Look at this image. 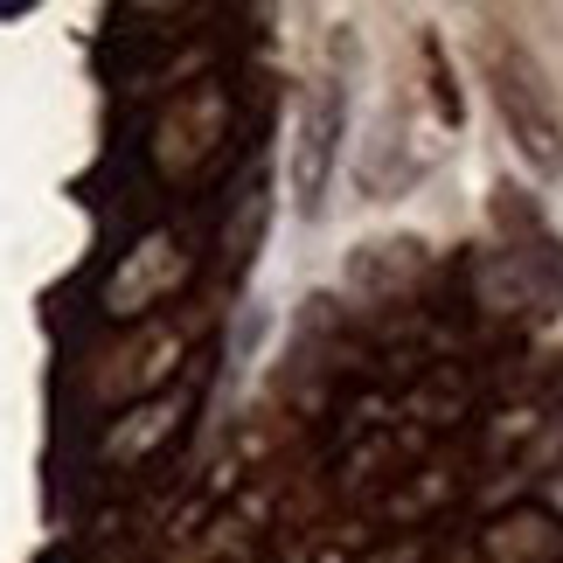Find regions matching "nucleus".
Listing matches in <instances>:
<instances>
[{
    "mask_svg": "<svg viewBox=\"0 0 563 563\" xmlns=\"http://www.w3.org/2000/svg\"><path fill=\"white\" fill-rule=\"evenodd\" d=\"M175 410H181V397L146 404V410H125V424L112 431V439H104V460H112V466L146 460V452H154V439H167V431H175Z\"/></svg>",
    "mask_w": 563,
    "mask_h": 563,
    "instance_id": "7ed1b4c3",
    "label": "nucleus"
},
{
    "mask_svg": "<svg viewBox=\"0 0 563 563\" xmlns=\"http://www.w3.org/2000/svg\"><path fill=\"white\" fill-rule=\"evenodd\" d=\"M487 84H494V104H501V125L515 140L536 175H563V104L550 91L543 63H536L515 35H494L487 42Z\"/></svg>",
    "mask_w": 563,
    "mask_h": 563,
    "instance_id": "f257e3e1",
    "label": "nucleus"
},
{
    "mask_svg": "<svg viewBox=\"0 0 563 563\" xmlns=\"http://www.w3.org/2000/svg\"><path fill=\"white\" fill-rule=\"evenodd\" d=\"M341 125H349L341 84L320 77V91L307 98V119H299V140H292V195H299V209H307V216H320V202H328L334 154H341Z\"/></svg>",
    "mask_w": 563,
    "mask_h": 563,
    "instance_id": "f03ea898",
    "label": "nucleus"
}]
</instances>
